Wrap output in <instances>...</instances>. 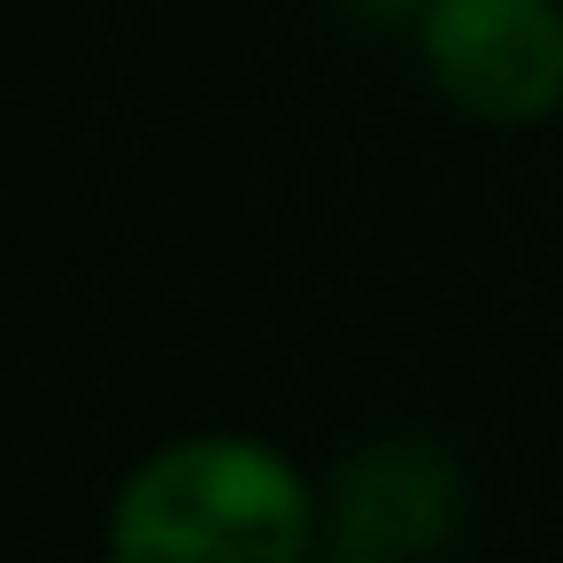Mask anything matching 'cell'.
Masks as SVG:
<instances>
[{"mask_svg": "<svg viewBox=\"0 0 563 563\" xmlns=\"http://www.w3.org/2000/svg\"><path fill=\"white\" fill-rule=\"evenodd\" d=\"M324 486L263 432H178L109 501V563H317Z\"/></svg>", "mask_w": 563, "mask_h": 563, "instance_id": "obj_1", "label": "cell"}, {"mask_svg": "<svg viewBox=\"0 0 563 563\" xmlns=\"http://www.w3.org/2000/svg\"><path fill=\"white\" fill-rule=\"evenodd\" d=\"M432 93L478 124H548L563 109V0H432L409 24Z\"/></svg>", "mask_w": 563, "mask_h": 563, "instance_id": "obj_2", "label": "cell"}, {"mask_svg": "<svg viewBox=\"0 0 563 563\" xmlns=\"http://www.w3.org/2000/svg\"><path fill=\"white\" fill-rule=\"evenodd\" d=\"M463 532V471L440 440H363L324 478L317 563H424Z\"/></svg>", "mask_w": 563, "mask_h": 563, "instance_id": "obj_3", "label": "cell"}, {"mask_svg": "<svg viewBox=\"0 0 563 563\" xmlns=\"http://www.w3.org/2000/svg\"><path fill=\"white\" fill-rule=\"evenodd\" d=\"M340 9L363 16V24H401V32H409V24L432 9V0H340Z\"/></svg>", "mask_w": 563, "mask_h": 563, "instance_id": "obj_4", "label": "cell"}]
</instances>
